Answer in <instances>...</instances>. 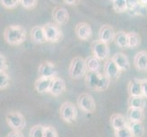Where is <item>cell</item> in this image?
<instances>
[{
    "label": "cell",
    "mask_w": 147,
    "mask_h": 137,
    "mask_svg": "<svg viewBox=\"0 0 147 137\" xmlns=\"http://www.w3.org/2000/svg\"><path fill=\"white\" fill-rule=\"evenodd\" d=\"M47 42L57 43L62 38V31L57 24L49 22L43 26Z\"/></svg>",
    "instance_id": "5"
},
{
    "label": "cell",
    "mask_w": 147,
    "mask_h": 137,
    "mask_svg": "<svg viewBox=\"0 0 147 137\" xmlns=\"http://www.w3.org/2000/svg\"><path fill=\"white\" fill-rule=\"evenodd\" d=\"M0 4L7 9H13L20 5V0H0Z\"/></svg>",
    "instance_id": "32"
},
{
    "label": "cell",
    "mask_w": 147,
    "mask_h": 137,
    "mask_svg": "<svg viewBox=\"0 0 147 137\" xmlns=\"http://www.w3.org/2000/svg\"><path fill=\"white\" fill-rule=\"evenodd\" d=\"M142 84V91H143V97L147 98V79L141 80Z\"/></svg>",
    "instance_id": "36"
},
{
    "label": "cell",
    "mask_w": 147,
    "mask_h": 137,
    "mask_svg": "<svg viewBox=\"0 0 147 137\" xmlns=\"http://www.w3.org/2000/svg\"><path fill=\"white\" fill-rule=\"evenodd\" d=\"M44 137H59L58 132L53 126H45L44 129Z\"/></svg>",
    "instance_id": "33"
},
{
    "label": "cell",
    "mask_w": 147,
    "mask_h": 137,
    "mask_svg": "<svg viewBox=\"0 0 147 137\" xmlns=\"http://www.w3.org/2000/svg\"><path fill=\"white\" fill-rule=\"evenodd\" d=\"M141 44V37L136 32H128V48L136 49Z\"/></svg>",
    "instance_id": "27"
},
{
    "label": "cell",
    "mask_w": 147,
    "mask_h": 137,
    "mask_svg": "<svg viewBox=\"0 0 147 137\" xmlns=\"http://www.w3.org/2000/svg\"><path fill=\"white\" fill-rule=\"evenodd\" d=\"M126 117H127L129 123H143L144 119V110L129 108Z\"/></svg>",
    "instance_id": "20"
},
{
    "label": "cell",
    "mask_w": 147,
    "mask_h": 137,
    "mask_svg": "<svg viewBox=\"0 0 147 137\" xmlns=\"http://www.w3.org/2000/svg\"><path fill=\"white\" fill-rule=\"evenodd\" d=\"M128 92L130 97H143L141 80L134 79L128 82Z\"/></svg>",
    "instance_id": "19"
},
{
    "label": "cell",
    "mask_w": 147,
    "mask_h": 137,
    "mask_svg": "<svg viewBox=\"0 0 147 137\" xmlns=\"http://www.w3.org/2000/svg\"><path fill=\"white\" fill-rule=\"evenodd\" d=\"M115 32L113 28L110 25H103L99 30V39L106 44L113 41Z\"/></svg>",
    "instance_id": "14"
},
{
    "label": "cell",
    "mask_w": 147,
    "mask_h": 137,
    "mask_svg": "<svg viewBox=\"0 0 147 137\" xmlns=\"http://www.w3.org/2000/svg\"><path fill=\"white\" fill-rule=\"evenodd\" d=\"M100 74V72H87V74H86V78H85V82H86L87 87L92 89V90H95Z\"/></svg>",
    "instance_id": "25"
},
{
    "label": "cell",
    "mask_w": 147,
    "mask_h": 137,
    "mask_svg": "<svg viewBox=\"0 0 147 137\" xmlns=\"http://www.w3.org/2000/svg\"><path fill=\"white\" fill-rule=\"evenodd\" d=\"M104 75L107 77L111 82V80H116L120 76L121 70L118 69L117 65L114 63L113 59H109L106 60V62L104 63Z\"/></svg>",
    "instance_id": "10"
},
{
    "label": "cell",
    "mask_w": 147,
    "mask_h": 137,
    "mask_svg": "<svg viewBox=\"0 0 147 137\" xmlns=\"http://www.w3.org/2000/svg\"><path fill=\"white\" fill-rule=\"evenodd\" d=\"M77 103L80 109L84 113H92L96 109V103L93 97L89 93H82L79 95L77 99Z\"/></svg>",
    "instance_id": "6"
},
{
    "label": "cell",
    "mask_w": 147,
    "mask_h": 137,
    "mask_svg": "<svg viewBox=\"0 0 147 137\" xmlns=\"http://www.w3.org/2000/svg\"><path fill=\"white\" fill-rule=\"evenodd\" d=\"M75 33L77 37L82 40H89L92 38V30L90 26L86 22H80L75 27Z\"/></svg>",
    "instance_id": "11"
},
{
    "label": "cell",
    "mask_w": 147,
    "mask_h": 137,
    "mask_svg": "<svg viewBox=\"0 0 147 137\" xmlns=\"http://www.w3.org/2000/svg\"><path fill=\"white\" fill-rule=\"evenodd\" d=\"M52 18L58 26H63L69 22V14L65 7H56L52 10Z\"/></svg>",
    "instance_id": "9"
},
{
    "label": "cell",
    "mask_w": 147,
    "mask_h": 137,
    "mask_svg": "<svg viewBox=\"0 0 147 137\" xmlns=\"http://www.w3.org/2000/svg\"><path fill=\"white\" fill-rule=\"evenodd\" d=\"M6 121L9 127L15 131H21L27 124L25 116L18 111H9L6 115Z\"/></svg>",
    "instance_id": "3"
},
{
    "label": "cell",
    "mask_w": 147,
    "mask_h": 137,
    "mask_svg": "<svg viewBox=\"0 0 147 137\" xmlns=\"http://www.w3.org/2000/svg\"><path fill=\"white\" fill-rule=\"evenodd\" d=\"M54 79L46 78V77H38L34 84L35 90L40 94L49 92V90H50V87H51V84Z\"/></svg>",
    "instance_id": "12"
},
{
    "label": "cell",
    "mask_w": 147,
    "mask_h": 137,
    "mask_svg": "<svg viewBox=\"0 0 147 137\" xmlns=\"http://www.w3.org/2000/svg\"><path fill=\"white\" fill-rule=\"evenodd\" d=\"M4 39L10 46H19L26 41L27 31L20 25H10L4 30Z\"/></svg>",
    "instance_id": "1"
},
{
    "label": "cell",
    "mask_w": 147,
    "mask_h": 137,
    "mask_svg": "<svg viewBox=\"0 0 147 137\" xmlns=\"http://www.w3.org/2000/svg\"><path fill=\"white\" fill-rule=\"evenodd\" d=\"M10 83V77L7 72H0V90H6Z\"/></svg>",
    "instance_id": "30"
},
{
    "label": "cell",
    "mask_w": 147,
    "mask_h": 137,
    "mask_svg": "<svg viewBox=\"0 0 147 137\" xmlns=\"http://www.w3.org/2000/svg\"><path fill=\"white\" fill-rule=\"evenodd\" d=\"M92 49L93 56L99 60L106 59L110 55V49L108 44L100 41V39L95 40V41L92 42Z\"/></svg>",
    "instance_id": "7"
},
{
    "label": "cell",
    "mask_w": 147,
    "mask_h": 137,
    "mask_svg": "<svg viewBox=\"0 0 147 137\" xmlns=\"http://www.w3.org/2000/svg\"><path fill=\"white\" fill-rule=\"evenodd\" d=\"M65 4H67V5H70V6H77V5H79L80 1H69V0H64L63 1Z\"/></svg>",
    "instance_id": "38"
},
{
    "label": "cell",
    "mask_w": 147,
    "mask_h": 137,
    "mask_svg": "<svg viewBox=\"0 0 147 137\" xmlns=\"http://www.w3.org/2000/svg\"><path fill=\"white\" fill-rule=\"evenodd\" d=\"M66 90V83H65V80L62 78H59V77H56L51 84V87H50L49 90V92L52 96H57L61 95L65 92Z\"/></svg>",
    "instance_id": "16"
},
{
    "label": "cell",
    "mask_w": 147,
    "mask_h": 137,
    "mask_svg": "<svg viewBox=\"0 0 147 137\" xmlns=\"http://www.w3.org/2000/svg\"><path fill=\"white\" fill-rule=\"evenodd\" d=\"M30 38L36 44H43L47 42L43 26H34L30 29Z\"/></svg>",
    "instance_id": "18"
},
{
    "label": "cell",
    "mask_w": 147,
    "mask_h": 137,
    "mask_svg": "<svg viewBox=\"0 0 147 137\" xmlns=\"http://www.w3.org/2000/svg\"><path fill=\"white\" fill-rule=\"evenodd\" d=\"M111 126L115 130H119L121 128H123L129 124V121L126 116L121 113H113L110 118Z\"/></svg>",
    "instance_id": "15"
},
{
    "label": "cell",
    "mask_w": 147,
    "mask_h": 137,
    "mask_svg": "<svg viewBox=\"0 0 147 137\" xmlns=\"http://www.w3.org/2000/svg\"><path fill=\"white\" fill-rule=\"evenodd\" d=\"M59 115L65 123L72 124L77 120L78 111L76 106L70 101H65L59 108Z\"/></svg>",
    "instance_id": "4"
},
{
    "label": "cell",
    "mask_w": 147,
    "mask_h": 137,
    "mask_svg": "<svg viewBox=\"0 0 147 137\" xmlns=\"http://www.w3.org/2000/svg\"><path fill=\"white\" fill-rule=\"evenodd\" d=\"M45 126L41 124H36L32 126L29 131V137H44Z\"/></svg>",
    "instance_id": "29"
},
{
    "label": "cell",
    "mask_w": 147,
    "mask_h": 137,
    "mask_svg": "<svg viewBox=\"0 0 147 137\" xmlns=\"http://www.w3.org/2000/svg\"><path fill=\"white\" fill-rule=\"evenodd\" d=\"M134 64L139 72H147V51L142 50L136 53L134 59Z\"/></svg>",
    "instance_id": "17"
},
{
    "label": "cell",
    "mask_w": 147,
    "mask_h": 137,
    "mask_svg": "<svg viewBox=\"0 0 147 137\" xmlns=\"http://www.w3.org/2000/svg\"><path fill=\"white\" fill-rule=\"evenodd\" d=\"M7 59L6 57L0 53V72H6L7 70Z\"/></svg>",
    "instance_id": "35"
},
{
    "label": "cell",
    "mask_w": 147,
    "mask_h": 137,
    "mask_svg": "<svg viewBox=\"0 0 147 137\" xmlns=\"http://www.w3.org/2000/svg\"><path fill=\"white\" fill-rule=\"evenodd\" d=\"M114 135H115V137H134V134L131 133V131L129 127V124L123 128H121L119 130H115Z\"/></svg>",
    "instance_id": "31"
},
{
    "label": "cell",
    "mask_w": 147,
    "mask_h": 137,
    "mask_svg": "<svg viewBox=\"0 0 147 137\" xmlns=\"http://www.w3.org/2000/svg\"><path fill=\"white\" fill-rule=\"evenodd\" d=\"M129 127L134 134V137H143L145 129L143 123H129Z\"/></svg>",
    "instance_id": "23"
},
{
    "label": "cell",
    "mask_w": 147,
    "mask_h": 137,
    "mask_svg": "<svg viewBox=\"0 0 147 137\" xmlns=\"http://www.w3.org/2000/svg\"><path fill=\"white\" fill-rule=\"evenodd\" d=\"M111 3L116 13H123L128 10L127 0H113Z\"/></svg>",
    "instance_id": "28"
},
{
    "label": "cell",
    "mask_w": 147,
    "mask_h": 137,
    "mask_svg": "<svg viewBox=\"0 0 147 137\" xmlns=\"http://www.w3.org/2000/svg\"><path fill=\"white\" fill-rule=\"evenodd\" d=\"M88 70L86 67L85 59L82 57H75L70 61L69 67V73L73 80H80L86 76Z\"/></svg>",
    "instance_id": "2"
},
{
    "label": "cell",
    "mask_w": 147,
    "mask_h": 137,
    "mask_svg": "<svg viewBox=\"0 0 147 137\" xmlns=\"http://www.w3.org/2000/svg\"><path fill=\"white\" fill-rule=\"evenodd\" d=\"M86 67L87 70L90 72H100V62L98 59H96L94 56H90V57L85 59Z\"/></svg>",
    "instance_id": "21"
},
{
    "label": "cell",
    "mask_w": 147,
    "mask_h": 137,
    "mask_svg": "<svg viewBox=\"0 0 147 137\" xmlns=\"http://www.w3.org/2000/svg\"><path fill=\"white\" fill-rule=\"evenodd\" d=\"M38 72L39 77H46V78H56L57 77V70H56V66L53 62L49 61V60H45L39 64Z\"/></svg>",
    "instance_id": "8"
},
{
    "label": "cell",
    "mask_w": 147,
    "mask_h": 137,
    "mask_svg": "<svg viewBox=\"0 0 147 137\" xmlns=\"http://www.w3.org/2000/svg\"><path fill=\"white\" fill-rule=\"evenodd\" d=\"M111 83V80L106 77L104 74H100L99 76V79H98V82L97 84H96V87H95V90L97 91H103L106 90L110 86Z\"/></svg>",
    "instance_id": "26"
},
{
    "label": "cell",
    "mask_w": 147,
    "mask_h": 137,
    "mask_svg": "<svg viewBox=\"0 0 147 137\" xmlns=\"http://www.w3.org/2000/svg\"><path fill=\"white\" fill-rule=\"evenodd\" d=\"M20 5L26 9H33L37 7L38 1L36 0H20Z\"/></svg>",
    "instance_id": "34"
},
{
    "label": "cell",
    "mask_w": 147,
    "mask_h": 137,
    "mask_svg": "<svg viewBox=\"0 0 147 137\" xmlns=\"http://www.w3.org/2000/svg\"><path fill=\"white\" fill-rule=\"evenodd\" d=\"M128 105L131 109H140L144 110L145 105V101L144 97H130L128 100Z\"/></svg>",
    "instance_id": "24"
},
{
    "label": "cell",
    "mask_w": 147,
    "mask_h": 137,
    "mask_svg": "<svg viewBox=\"0 0 147 137\" xmlns=\"http://www.w3.org/2000/svg\"><path fill=\"white\" fill-rule=\"evenodd\" d=\"M114 63L117 65L118 69L121 72H127L130 70V60L127 55H125L123 52H117L113 55V57L111 58Z\"/></svg>",
    "instance_id": "13"
},
{
    "label": "cell",
    "mask_w": 147,
    "mask_h": 137,
    "mask_svg": "<svg viewBox=\"0 0 147 137\" xmlns=\"http://www.w3.org/2000/svg\"><path fill=\"white\" fill-rule=\"evenodd\" d=\"M113 41L121 49L128 48V33L124 31L116 32Z\"/></svg>",
    "instance_id": "22"
},
{
    "label": "cell",
    "mask_w": 147,
    "mask_h": 137,
    "mask_svg": "<svg viewBox=\"0 0 147 137\" xmlns=\"http://www.w3.org/2000/svg\"><path fill=\"white\" fill-rule=\"evenodd\" d=\"M6 137H25L23 133L21 131H15V130H12L11 132H9V133L7 134Z\"/></svg>",
    "instance_id": "37"
}]
</instances>
